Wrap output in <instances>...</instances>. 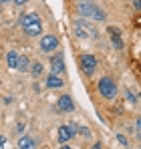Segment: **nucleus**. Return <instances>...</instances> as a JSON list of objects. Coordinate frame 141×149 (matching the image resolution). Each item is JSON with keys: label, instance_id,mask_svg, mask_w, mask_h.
<instances>
[{"label": "nucleus", "instance_id": "23", "mask_svg": "<svg viewBox=\"0 0 141 149\" xmlns=\"http://www.w3.org/2000/svg\"><path fill=\"white\" fill-rule=\"evenodd\" d=\"M61 149H70V147L69 145H61Z\"/></svg>", "mask_w": 141, "mask_h": 149}, {"label": "nucleus", "instance_id": "19", "mask_svg": "<svg viewBox=\"0 0 141 149\" xmlns=\"http://www.w3.org/2000/svg\"><path fill=\"white\" fill-rule=\"evenodd\" d=\"M117 139H119V143H123V145H127V139H125L123 135H117Z\"/></svg>", "mask_w": 141, "mask_h": 149}, {"label": "nucleus", "instance_id": "12", "mask_svg": "<svg viewBox=\"0 0 141 149\" xmlns=\"http://www.w3.org/2000/svg\"><path fill=\"white\" fill-rule=\"evenodd\" d=\"M18 58H20V56H18L14 50H10V52L6 54V65H8L10 69H18Z\"/></svg>", "mask_w": 141, "mask_h": 149}, {"label": "nucleus", "instance_id": "18", "mask_svg": "<svg viewBox=\"0 0 141 149\" xmlns=\"http://www.w3.org/2000/svg\"><path fill=\"white\" fill-rule=\"evenodd\" d=\"M79 133H81V135H87V137H89V133H91V131H89L87 127H81V129H79Z\"/></svg>", "mask_w": 141, "mask_h": 149}, {"label": "nucleus", "instance_id": "13", "mask_svg": "<svg viewBox=\"0 0 141 149\" xmlns=\"http://www.w3.org/2000/svg\"><path fill=\"white\" fill-rule=\"evenodd\" d=\"M32 22H38V14H34V12H30V14H24L22 18H20V24H22V26L32 24Z\"/></svg>", "mask_w": 141, "mask_h": 149}, {"label": "nucleus", "instance_id": "7", "mask_svg": "<svg viewBox=\"0 0 141 149\" xmlns=\"http://www.w3.org/2000/svg\"><path fill=\"white\" fill-rule=\"evenodd\" d=\"M77 133V129L73 127V125H63V127H59V139L65 143V141H69L70 137Z\"/></svg>", "mask_w": 141, "mask_h": 149}, {"label": "nucleus", "instance_id": "21", "mask_svg": "<svg viewBox=\"0 0 141 149\" xmlns=\"http://www.w3.org/2000/svg\"><path fill=\"white\" fill-rule=\"evenodd\" d=\"M91 149H101V143H95V145H93Z\"/></svg>", "mask_w": 141, "mask_h": 149}, {"label": "nucleus", "instance_id": "16", "mask_svg": "<svg viewBox=\"0 0 141 149\" xmlns=\"http://www.w3.org/2000/svg\"><path fill=\"white\" fill-rule=\"evenodd\" d=\"M113 47H115V49H123V40H121L119 36H113Z\"/></svg>", "mask_w": 141, "mask_h": 149}, {"label": "nucleus", "instance_id": "1", "mask_svg": "<svg viewBox=\"0 0 141 149\" xmlns=\"http://www.w3.org/2000/svg\"><path fill=\"white\" fill-rule=\"evenodd\" d=\"M79 14L81 16H87V18H93V20H103L105 18V12L99 8V6H95L93 2H79Z\"/></svg>", "mask_w": 141, "mask_h": 149}, {"label": "nucleus", "instance_id": "3", "mask_svg": "<svg viewBox=\"0 0 141 149\" xmlns=\"http://www.w3.org/2000/svg\"><path fill=\"white\" fill-rule=\"evenodd\" d=\"M99 93H101L105 99H113V97L117 95V87H115V83H113L109 77H103V79L99 81Z\"/></svg>", "mask_w": 141, "mask_h": 149}, {"label": "nucleus", "instance_id": "6", "mask_svg": "<svg viewBox=\"0 0 141 149\" xmlns=\"http://www.w3.org/2000/svg\"><path fill=\"white\" fill-rule=\"evenodd\" d=\"M73 99H70V95H61L59 101H57V109L61 111V113H70L73 111Z\"/></svg>", "mask_w": 141, "mask_h": 149}, {"label": "nucleus", "instance_id": "22", "mask_svg": "<svg viewBox=\"0 0 141 149\" xmlns=\"http://www.w3.org/2000/svg\"><path fill=\"white\" fill-rule=\"evenodd\" d=\"M14 2H16V4H24L26 0H14Z\"/></svg>", "mask_w": 141, "mask_h": 149}, {"label": "nucleus", "instance_id": "14", "mask_svg": "<svg viewBox=\"0 0 141 149\" xmlns=\"http://www.w3.org/2000/svg\"><path fill=\"white\" fill-rule=\"evenodd\" d=\"M18 69H20V71H28V69H30V63H28V58H26L24 54L18 58Z\"/></svg>", "mask_w": 141, "mask_h": 149}, {"label": "nucleus", "instance_id": "11", "mask_svg": "<svg viewBox=\"0 0 141 149\" xmlns=\"http://www.w3.org/2000/svg\"><path fill=\"white\" fill-rule=\"evenodd\" d=\"M18 149H36V141L32 137H20L18 139Z\"/></svg>", "mask_w": 141, "mask_h": 149}, {"label": "nucleus", "instance_id": "24", "mask_svg": "<svg viewBox=\"0 0 141 149\" xmlns=\"http://www.w3.org/2000/svg\"><path fill=\"white\" fill-rule=\"evenodd\" d=\"M0 2H8V0H0Z\"/></svg>", "mask_w": 141, "mask_h": 149}, {"label": "nucleus", "instance_id": "15", "mask_svg": "<svg viewBox=\"0 0 141 149\" xmlns=\"http://www.w3.org/2000/svg\"><path fill=\"white\" fill-rule=\"evenodd\" d=\"M30 73L34 74V77H38V74L43 73V65H40V63H34V65L30 67Z\"/></svg>", "mask_w": 141, "mask_h": 149}, {"label": "nucleus", "instance_id": "10", "mask_svg": "<svg viewBox=\"0 0 141 149\" xmlns=\"http://www.w3.org/2000/svg\"><path fill=\"white\" fill-rule=\"evenodd\" d=\"M47 85L50 87V89H59V87H63L65 83H63V79H61L59 74L50 73V74H48V79H47Z\"/></svg>", "mask_w": 141, "mask_h": 149}, {"label": "nucleus", "instance_id": "4", "mask_svg": "<svg viewBox=\"0 0 141 149\" xmlns=\"http://www.w3.org/2000/svg\"><path fill=\"white\" fill-rule=\"evenodd\" d=\"M79 63H81V69H83V73H87L89 77L95 73V69H97V61H95L93 54H83L81 58H79Z\"/></svg>", "mask_w": 141, "mask_h": 149}, {"label": "nucleus", "instance_id": "20", "mask_svg": "<svg viewBox=\"0 0 141 149\" xmlns=\"http://www.w3.org/2000/svg\"><path fill=\"white\" fill-rule=\"evenodd\" d=\"M133 6H135L137 10H141V0H133Z\"/></svg>", "mask_w": 141, "mask_h": 149}, {"label": "nucleus", "instance_id": "5", "mask_svg": "<svg viewBox=\"0 0 141 149\" xmlns=\"http://www.w3.org/2000/svg\"><path fill=\"white\" fill-rule=\"evenodd\" d=\"M57 47H59V38L54 34H47V36L40 38V50L43 52H50V50L57 49Z\"/></svg>", "mask_w": 141, "mask_h": 149}, {"label": "nucleus", "instance_id": "8", "mask_svg": "<svg viewBox=\"0 0 141 149\" xmlns=\"http://www.w3.org/2000/svg\"><path fill=\"white\" fill-rule=\"evenodd\" d=\"M50 71L54 74L63 73L65 71V61H63V54H57V56H52L50 58Z\"/></svg>", "mask_w": 141, "mask_h": 149}, {"label": "nucleus", "instance_id": "9", "mask_svg": "<svg viewBox=\"0 0 141 149\" xmlns=\"http://www.w3.org/2000/svg\"><path fill=\"white\" fill-rule=\"evenodd\" d=\"M22 28H24V32H26L28 36H36V34L43 32V24H40V20H38V22H32V24H26V26H22Z\"/></svg>", "mask_w": 141, "mask_h": 149}, {"label": "nucleus", "instance_id": "17", "mask_svg": "<svg viewBox=\"0 0 141 149\" xmlns=\"http://www.w3.org/2000/svg\"><path fill=\"white\" fill-rule=\"evenodd\" d=\"M135 129H137V137H141V117H137L135 121Z\"/></svg>", "mask_w": 141, "mask_h": 149}, {"label": "nucleus", "instance_id": "2", "mask_svg": "<svg viewBox=\"0 0 141 149\" xmlns=\"http://www.w3.org/2000/svg\"><path fill=\"white\" fill-rule=\"evenodd\" d=\"M73 30H75V34L81 36V38H91V36H95V32H97L87 20H77V22H73Z\"/></svg>", "mask_w": 141, "mask_h": 149}]
</instances>
